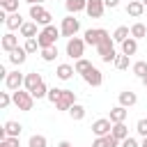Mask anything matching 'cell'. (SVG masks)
Instances as JSON below:
<instances>
[{
    "mask_svg": "<svg viewBox=\"0 0 147 147\" xmlns=\"http://www.w3.org/2000/svg\"><path fill=\"white\" fill-rule=\"evenodd\" d=\"M62 32H60V28H55V25H46V28H41V32H39V37H37V41H39V46L41 48H51V46H55V41H57V37H60Z\"/></svg>",
    "mask_w": 147,
    "mask_h": 147,
    "instance_id": "1",
    "label": "cell"
},
{
    "mask_svg": "<svg viewBox=\"0 0 147 147\" xmlns=\"http://www.w3.org/2000/svg\"><path fill=\"white\" fill-rule=\"evenodd\" d=\"M96 53H99V57H101L103 62H108V64L115 62V60H117V53H115V39L108 34V37L96 46Z\"/></svg>",
    "mask_w": 147,
    "mask_h": 147,
    "instance_id": "2",
    "label": "cell"
},
{
    "mask_svg": "<svg viewBox=\"0 0 147 147\" xmlns=\"http://www.w3.org/2000/svg\"><path fill=\"white\" fill-rule=\"evenodd\" d=\"M78 30H80V21H78L74 14H69V16H64V18H62V25H60V32H62V37H67V39H74V37L78 34Z\"/></svg>",
    "mask_w": 147,
    "mask_h": 147,
    "instance_id": "3",
    "label": "cell"
},
{
    "mask_svg": "<svg viewBox=\"0 0 147 147\" xmlns=\"http://www.w3.org/2000/svg\"><path fill=\"white\" fill-rule=\"evenodd\" d=\"M11 99H14V106H16L18 110H32V106H34V96H32L28 90H16V92H11Z\"/></svg>",
    "mask_w": 147,
    "mask_h": 147,
    "instance_id": "4",
    "label": "cell"
},
{
    "mask_svg": "<svg viewBox=\"0 0 147 147\" xmlns=\"http://www.w3.org/2000/svg\"><path fill=\"white\" fill-rule=\"evenodd\" d=\"M30 18H32L37 25H44V28H46V25H51V18H53V16H51V11L44 9L41 5H30Z\"/></svg>",
    "mask_w": 147,
    "mask_h": 147,
    "instance_id": "5",
    "label": "cell"
},
{
    "mask_svg": "<svg viewBox=\"0 0 147 147\" xmlns=\"http://www.w3.org/2000/svg\"><path fill=\"white\" fill-rule=\"evenodd\" d=\"M83 53H85V39L74 37V39H69V41H67V55H69L71 60H80V57H83Z\"/></svg>",
    "mask_w": 147,
    "mask_h": 147,
    "instance_id": "6",
    "label": "cell"
},
{
    "mask_svg": "<svg viewBox=\"0 0 147 147\" xmlns=\"http://www.w3.org/2000/svg\"><path fill=\"white\" fill-rule=\"evenodd\" d=\"M106 37H108V30H103V28H90V30L85 32V44H90V46H99Z\"/></svg>",
    "mask_w": 147,
    "mask_h": 147,
    "instance_id": "7",
    "label": "cell"
},
{
    "mask_svg": "<svg viewBox=\"0 0 147 147\" xmlns=\"http://www.w3.org/2000/svg\"><path fill=\"white\" fill-rule=\"evenodd\" d=\"M76 103V92L74 90H62V94H60V99L55 101V108L57 110H67L69 113V108Z\"/></svg>",
    "mask_w": 147,
    "mask_h": 147,
    "instance_id": "8",
    "label": "cell"
},
{
    "mask_svg": "<svg viewBox=\"0 0 147 147\" xmlns=\"http://www.w3.org/2000/svg\"><path fill=\"white\" fill-rule=\"evenodd\" d=\"M110 131H113V122H110L108 117H101V119H96V122H92V133H94L96 138H103V136H110Z\"/></svg>",
    "mask_w": 147,
    "mask_h": 147,
    "instance_id": "9",
    "label": "cell"
},
{
    "mask_svg": "<svg viewBox=\"0 0 147 147\" xmlns=\"http://www.w3.org/2000/svg\"><path fill=\"white\" fill-rule=\"evenodd\" d=\"M5 85H7L9 92H16V90H21V85H25V76L18 69L16 71H9V76L5 78Z\"/></svg>",
    "mask_w": 147,
    "mask_h": 147,
    "instance_id": "10",
    "label": "cell"
},
{
    "mask_svg": "<svg viewBox=\"0 0 147 147\" xmlns=\"http://www.w3.org/2000/svg\"><path fill=\"white\" fill-rule=\"evenodd\" d=\"M83 80H85L87 85H92V87H99V85L103 83V74H101V71H99V69L92 64V67H90V69L83 74Z\"/></svg>",
    "mask_w": 147,
    "mask_h": 147,
    "instance_id": "11",
    "label": "cell"
},
{
    "mask_svg": "<svg viewBox=\"0 0 147 147\" xmlns=\"http://www.w3.org/2000/svg\"><path fill=\"white\" fill-rule=\"evenodd\" d=\"M103 9H106V2L103 0H87V16L90 18H101L103 16Z\"/></svg>",
    "mask_w": 147,
    "mask_h": 147,
    "instance_id": "12",
    "label": "cell"
},
{
    "mask_svg": "<svg viewBox=\"0 0 147 147\" xmlns=\"http://www.w3.org/2000/svg\"><path fill=\"white\" fill-rule=\"evenodd\" d=\"M0 46H2V51H5V53H11L14 48H18V37H16L14 32H7V34H2Z\"/></svg>",
    "mask_w": 147,
    "mask_h": 147,
    "instance_id": "13",
    "label": "cell"
},
{
    "mask_svg": "<svg viewBox=\"0 0 147 147\" xmlns=\"http://www.w3.org/2000/svg\"><path fill=\"white\" fill-rule=\"evenodd\" d=\"M41 83H44L41 74H37V71H30V74H25V90H28V92H34V90H37Z\"/></svg>",
    "mask_w": 147,
    "mask_h": 147,
    "instance_id": "14",
    "label": "cell"
},
{
    "mask_svg": "<svg viewBox=\"0 0 147 147\" xmlns=\"http://www.w3.org/2000/svg\"><path fill=\"white\" fill-rule=\"evenodd\" d=\"M142 11H145V5H142L140 0H129V5H126V14H129V16L140 18V16H142Z\"/></svg>",
    "mask_w": 147,
    "mask_h": 147,
    "instance_id": "15",
    "label": "cell"
},
{
    "mask_svg": "<svg viewBox=\"0 0 147 147\" xmlns=\"http://www.w3.org/2000/svg\"><path fill=\"white\" fill-rule=\"evenodd\" d=\"M23 16L18 14V11H14V14H7V21H5V25L9 28V30H21L23 28Z\"/></svg>",
    "mask_w": 147,
    "mask_h": 147,
    "instance_id": "16",
    "label": "cell"
},
{
    "mask_svg": "<svg viewBox=\"0 0 147 147\" xmlns=\"http://www.w3.org/2000/svg\"><path fill=\"white\" fill-rule=\"evenodd\" d=\"M138 103V96H136V92H131V90H124V92H119V106H124V108H131V106H136Z\"/></svg>",
    "mask_w": 147,
    "mask_h": 147,
    "instance_id": "17",
    "label": "cell"
},
{
    "mask_svg": "<svg viewBox=\"0 0 147 147\" xmlns=\"http://www.w3.org/2000/svg\"><path fill=\"white\" fill-rule=\"evenodd\" d=\"M126 115H129V110H126L124 106H115V108L110 110V117H108V119H110L113 124H122V122L126 119Z\"/></svg>",
    "mask_w": 147,
    "mask_h": 147,
    "instance_id": "18",
    "label": "cell"
},
{
    "mask_svg": "<svg viewBox=\"0 0 147 147\" xmlns=\"http://www.w3.org/2000/svg\"><path fill=\"white\" fill-rule=\"evenodd\" d=\"M21 37H25V39H37V37H39V32H37V23H34V21L23 23V28H21Z\"/></svg>",
    "mask_w": 147,
    "mask_h": 147,
    "instance_id": "19",
    "label": "cell"
},
{
    "mask_svg": "<svg viewBox=\"0 0 147 147\" xmlns=\"http://www.w3.org/2000/svg\"><path fill=\"white\" fill-rule=\"evenodd\" d=\"M25 57H28V53H25V48H23V46H18V48H14V51L9 53V62H11V64H16V67H21V64L25 62Z\"/></svg>",
    "mask_w": 147,
    "mask_h": 147,
    "instance_id": "20",
    "label": "cell"
},
{
    "mask_svg": "<svg viewBox=\"0 0 147 147\" xmlns=\"http://www.w3.org/2000/svg\"><path fill=\"white\" fill-rule=\"evenodd\" d=\"M64 7H67L69 14H78V11H85L87 9V0H67Z\"/></svg>",
    "mask_w": 147,
    "mask_h": 147,
    "instance_id": "21",
    "label": "cell"
},
{
    "mask_svg": "<svg viewBox=\"0 0 147 147\" xmlns=\"http://www.w3.org/2000/svg\"><path fill=\"white\" fill-rule=\"evenodd\" d=\"M2 129L7 131V138H18V136H21V131H23V126H21L18 122H14V119L5 122V126H2Z\"/></svg>",
    "mask_w": 147,
    "mask_h": 147,
    "instance_id": "22",
    "label": "cell"
},
{
    "mask_svg": "<svg viewBox=\"0 0 147 147\" xmlns=\"http://www.w3.org/2000/svg\"><path fill=\"white\" fill-rule=\"evenodd\" d=\"M74 74H76V69H74L71 64H57V71H55V76H57L60 80H69Z\"/></svg>",
    "mask_w": 147,
    "mask_h": 147,
    "instance_id": "23",
    "label": "cell"
},
{
    "mask_svg": "<svg viewBox=\"0 0 147 147\" xmlns=\"http://www.w3.org/2000/svg\"><path fill=\"white\" fill-rule=\"evenodd\" d=\"M110 136H113V138H117L119 142H122V140H126V138H129V129H126V124H124V122H122V124H113Z\"/></svg>",
    "mask_w": 147,
    "mask_h": 147,
    "instance_id": "24",
    "label": "cell"
},
{
    "mask_svg": "<svg viewBox=\"0 0 147 147\" xmlns=\"http://www.w3.org/2000/svg\"><path fill=\"white\" fill-rule=\"evenodd\" d=\"M117 145H119V140H117V138H113V136L94 138V142H92V147H117Z\"/></svg>",
    "mask_w": 147,
    "mask_h": 147,
    "instance_id": "25",
    "label": "cell"
},
{
    "mask_svg": "<svg viewBox=\"0 0 147 147\" xmlns=\"http://www.w3.org/2000/svg\"><path fill=\"white\" fill-rule=\"evenodd\" d=\"M129 37H131V28H126V25H119V28L113 32V39H115L117 44H124Z\"/></svg>",
    "mask_w": 147,
    "mask_h": 147,
    "instance_id": "26",
    "label": "cell"
},
{
    "mask_svg": "<svg viewBox=\"0 0 147 147\" xmlns=\"http://www.w3.org/2000/svg\"><path fill=\"white\" fill-rule=\"evenodd\" d=\"M136 51H138V39H133V37H129V39H126V41L122 44V53L131 57V55H133Z\"/></svg>",
    "mask_w": 147,
    "mask_h": 147,
    "instance_id": "27",
    "label": "cell"
},
{
    "mask_svg": "<svg viewBox=\"0 0 147 147\" xmlns=\"http://www.w3.org/2000/svg\"><path fill=\"white\" fill-rule=\"evenodd\" d=\"M131 37H133V39L147 37V25H145V23H133V25H131Z\"/></svg>",
    "mask_w": 147,
    "mask_h": 147,
    "instance_id": "28",
    "label": "cell"
},
{
    "mask_svg": "<svg viewBox=\"0 0 147 147\" xmlns=\"http://www.w3.org/2000/svg\"><path fill=\"white\" fill-rule=\"evenodd\" d=\"M69 117H71V119H76V122H80V119L85 117V108H83L80 103H74V106L69 108Z\"/></svg>",
    "mask_w": 147,
    "mask_h": 147,
    "instance_id": "29",
    "label": "cell"
},
{
    "mask_svg": "<svg viewBox=\"0 0 147 147\" xmlns=\"http://www.w3.org/2000/svg\"><path fill=\"white\" fill-rule=\"evenodd\" d=\"M46 145H48V140H46V136H41V133L30 136V140H28V147H46Z\"/></svg>",
    "mask_w": 147,
    "mask_h": 147,
    "instance_id": "30",
    "label": "cell"
},
{
    "mask_svg": "<svg viewBox=\"0 0 147 147\" xmlns=\"http://www.w3.org/2000/svg\"><path fill=\"white\" fill-rule=\"evenodd\" d=\"M0 7H2V11L14 14V11H18V0H0Z\"/></svg>",
    "mask_w": 147,
    "mask_h": 147,
    "instance_id": "31",
    "label": "cell"
},
{
    "mask_svg": "<svg viewBox=\"0 0 147 147\" xmlns=\"http://www.w3.org/2000/svg\"><path fill=\"white\" fill-rule=\"evenodd\" d=\"M57 57V48L55 46H51V48H41V60L44 62H53Z\"/></svg>",
    "mask_w": 147,
    "mask_h": 147,
    "instance_id": "32",
    "label": "cell"
},
{
    "mask_svg": "<svg viewBox=\"0 0 147 147\" xmlns=\"http://www.w3.org/2000/svg\"><path fill=\"white\" fill-rule=\"evenodd\" d=\"M23 48H25V53H28V55H30V53H37V51H41V46H39V41H37V39H25Z\"/></svg>",
    "mask_w": 147,
    "mask_h": 147,
    "instance_id": "33",
    "label": "cell"
},
{
    "mask_svg": "<svg viewBox=\"0 0 147 147\" xmlns=\"http://www.w3.org/2000/svg\"><path fill=\"white\" fill-rule=\"evenodd\" d=\"M92 67V62L90 60H85V57H80V60H76V64H74V69H76V74H85L87 69Z\"/></svg>",
    "mask_w": 147,
    "mask_h": 147,
    "instance_id": "34",
    "label": "cell"
},
{
    "mask_svg": "<svg viewBox=\"0 0 147 147\" xmlns=\"http://www.w3.org/2000/svg\"><path fill=\"white\" fill-rule=\"evenodd\" d=\"M133 74H136L138 78H145V76H147V62H145V60L136 62V64H133Z\"/></svg>",
    "mask_w": 147,
    "mask_h": 147,
    "instance_id": "35",
    "label": "cell"
},
{
    "mask_svg": "<svg viewBox=\"0 0 147 147\" xmlns=\"http://www.w3.org/2000/svg\"><path fill=\"white\" fill-rule=\"evenodd\" d=\"M113 64H115V67H117L119 71H124V69H129V55H124V53H122V55H117V60H115Z\"/></svg>",
    "mask_w": 147,
    "mask_h": 147,
    "instance_id": "36",
    "label": "cell"
},
{
    "mask_svg": "<svg viewBox=\"0 0 147 147\" xmlns=\"http://www.w3.org/2000/svg\"><path fill=\"white\" fill-rule=\"evenodd\" d=\"M30 94H32L34 99H44V96H48V87H46V83H41V85H39L34 92H30Z\"/></svg>",
    "mask_w": 147,
    "mask_h": 147,
    "instance_id": "37",
    "label": "cell"
},
{
    "mask_svg": "<svg viewBox=\"0 0 147 147\" xmlns=\"http://www.w3.org/2000/svg\"><path fill=\"white\" fill-rule=\"evenodd\" d=\"M60 94H62V90H60V87H51V90H48V96H46V99H48V101H51V103L55 106V101L60 99Z\"/></svg>",
    "mask_w": 147,
    "mask_h": 147,
    "instance_id": "38",
    "label": "cell"
},
{
    "mask_svg": "<svg viewBox=\"0 0 147 147\" xmlns=\"http://www.w3.org/2000/svg\"><path fill=\"white\" fill-rule=\"evenodd\" d=\"M9 103H14L11 94H9V92H0V108H7Z\"/></svg>",
    "mask_w": 147,
    "mask_h": 147,
    "instance_id": "39",
    "label": "cell"
},
{
    "mask_svg": "<svg viewBox=\"0 0 147 147\" xmlns=\"http://www.w3.org/2000/svg\"><path fill=\"white\" fill-rule=\"evenodd\" d=\"M136 131L142 136V138H147V119L142 117V119H138V124H136Z\"/></svg>",
    "mask_w": 147,
    "mask_h": 147,
    "instance_id": "40",
    "label": "cell"
},
{
    "mask_svg": "<svg viewBox=\"0 0 147 147\" xmlns=\"http://www.w3.org/2000/svg\"><path fill=\"white\" fill-rule=\"evenodd\" d=\"M0 147H18V138H7L0 142Z\"/></svg>",
    "mask_w": 147,
    "mask_h": 147,
    "instance_id": "41",
    "label": "cell"
},
{
    "mask_svg": "<svg viewBox=\"0 0 147 147\" xmlns=\"http://www.w3.org/2000/svg\"><path fill=\"white\" fill-rule=\"evenodd\" d=\"M122 147H140V145H138V140H136V138H131V136H129L126 140H122Z\"/></svg>",
    "mask_w": 147,
    "mask_h": 147,
    "instance_id": "42",
    "label": "cell"
},
{
    "mask_svg": "<svg viewBox=\"0 0 147 147\" xmlns=\"http://www.w3.org/2000/svg\"><path fill=\"white\" fill-rule=\"evenodd\" d=\"M106 2V7H110V9H115L117 5H119V0H103Z\"/></svg>",
    "mask_w": 147,
    "mask_h": 147,
    "instance_id": "43",
    "label": "cell"
},
{
    "mask_svg": "<svg viewBox=\"0 0 147 147\" xmlns=\"http://www.w3.org/2000/svg\"><path fill=\"white\" fill-rule=\"evenodd\" d=\"M57 147H71V142H69V140H62V142H60Z\"/></svg>",
    "mask_w": 147,
    "mask_h": 147,
    "instance_id": "44",
    "label": "cell"
},
{
    "mask_svg": "<svg viewBox=\"0 0 147 147\" xmlns=\"http://www.w3.org/2000/svg\"><path fill=\"white\" fill-rule=\"evenodd\" d=\"M25 2H28V5H41L44 0H25Z\"/></svg>",
    "mask_w": 147,
    "mask_h": 147,
    "instance_id": "45",
    "label": "cell"
},
{
    "mask_svg": "<svg viewBox=\"0 0 147 147\" xmlns=\"http://www.w3.org/2000/svg\"><path fill=\"white\" fill-rule=\"evenodd\" d=\"M140 147H147V138H142V145Z\"/></svg>",
    "mask_w": 147,
    "mask_h": 147,
    "instance_id": "46",
    "label": "cell"
},
{
    "mask_svg": "<svg viewBox=\"0 0 147 147\" xmlns=\"http://www.w3.org/2000/svg\"><path fill=\"white\" fill-rule=\"evenodd\" d=\"M142 85H145V87H147V76H145V78H142Z\"/></svg>",
    "mask_w": 147,
    "mask_h": 147,
    "instance_id": "47",
    "label": "cell"
},
{
    "mask_svg": "<svg viewBox=\"0 0 147 147\" xmlns=\"http://www.w3.org/2000/svg\"><path fill=\"white\" fill-rule=\"evenodd\" d=\"M140 2H142V5H145V7H147V0H140Z\"/></svg>",
    "mask_w": 147,
    "mask_h": 147,
    "instance_id": "48",
    "label": "cell"
}]
</instances>
